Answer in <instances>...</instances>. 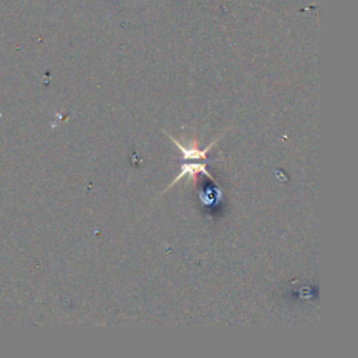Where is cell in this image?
I'll list each match as a JSON object with an SVG mask.
<instances>
[{
	"mask_svg": "<svg viewBox=\"0 0 358 358\" xmlns=\"http://www.w3.org/2000/svg\"><path fill=\"white\" fill-rule=\"evenodd\" d=\"M168 137L176 144V147L180 150V152L183 154V158H186V159H196V158H206V154L213 148V145L222 137V136H220L218 138H215L210 145H207L206 148H197V147H194V145H189V147H185V145H182L176 138H173L171 134H168Z\"/></svg>",
	"mask_w": 358,
	"mask_h": 358,
	"instance_id": "6da1fadb",
	"label": "cell"
},
{
	"mask_svg": "<svg viewBox=\"0 0 358 358\" xmlns=\"http://www.w3.org/2000/svg\"><path fill=\"white\" fill-rule=\"evenodd\" d=\"M204 173L206 176H208V179L210 180H213L214 182V178L211 176V173L206 169V164H185V165H182V169H180V172H179V175L176 176V179H173V182L169 185V187L171 186H173L178 180H180L183 176H186V175H190L192 178H194L196 176V173Z\"/></svg>",
	"mask_w": 358,
	"mask_h": 358,
	"instance_id": "7a4b0ae2",
	"label": "cell"
}]
</instances>
